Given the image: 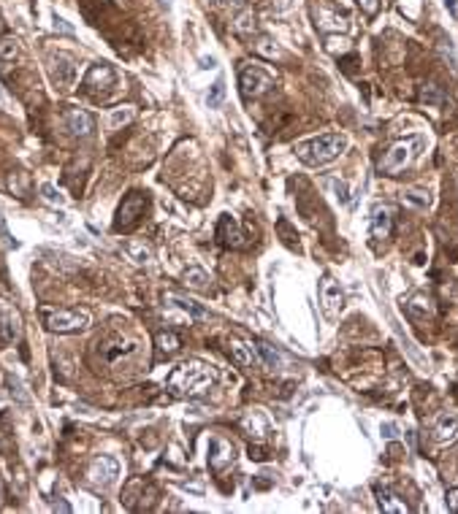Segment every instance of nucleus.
I'll use <instances>...</instances> for the list:
<instances>
[{
	"mask_svg": "<svg viewBox=\"0 0 458 514\" xmlns=\"http://www.w3.org/2000/svg\"><path fill=\"white\" fill-rule=\"evenodd\" d=\"M217 382V371L201 363V360H188L182 366L171 371L168 376V390L174 395H182V398H195V395H204V392Z\"/></svg>",
	"mask_w": 458,
	"mask_h": 514,
	"instance_id": "f257e3e1",
	"label": "nucleus"
},
{
	"mask_svg": "<svg viewBox=\"0 0 458 514\" xmlns=\"http://www.w3.org/2000/svg\"><path fill=\"white\" fill-rule=\"evenodd\" d=\"M345 149H347V136H342V133H323L317 138H310V141L296 146V155H298L301 163L307 165H326L336 160Z\"/></svg>",
	"mask_w": 458,
	"mask_h": 514,
	"instance_id": "f03ea898",
	"label": "nucleus"
},
{
	"mask_svg": "<svg viewBox=\"0 0 458 514\" xmlns=\"http://www.w3.org/2000/svg\"><path fill=\"white\" fill-rule=\"evenodd\" d=\"M420 146H423V138H420V136L401 138V141L391 144L388 146V152H385V155L380 157V163H377L380 176H398V173L417 157V149H420Z\"/></svg>",
	"mask_w": 458,
	"mask_h": 514,
	"instance_id": "7ed1b4c3",
	"label": "nucleus"
},
{
	"mask_svg": "<svg viewBox=\"0 0 458 514\" xmlns=\"http://www.w3.org/2000/svg\"><path fill=\"white\" fill-rule=\"evenodd\" d=\"M43 325L52 333H79L90 328V314L79 308H43Z\"/></svg>",
	"mask_w": 458,
	"mask_h": 514,
	"instance_id": "20e7f679",
	"label": "nucleus"
},
{
	"mask_svg": "<svg viewBox=\"0 0 458 514\" xmlns=\"http://www.w3.org/2000/svg\"><path fill=\"white\" fill-rule=\"evenodd\" d=\"M239 87H242V95L252 101V98H261L266 95L271 87H274V76H271L266 68L261 65H247L242 73H239Z\"/></svg>",
	"mask_w": 458,
	"mask_h": 514,
	"instance_id": "39448f33",
	"label": "nucleus"
},
{
	"mask_svg": "<svg viewBox=\"0 0 458 514\" xmlns=\"http://www.w3.org/2000/svg\"><path fill=\"white\" fill-rule=\"evenodd\" d=\"M117 476H120V460L111 457V455L95 457V460L90 463V469H87V479H90V485H95V487H111V485L117 482Z\"/></svg>",
	"mask_w": 458,
	"mask_h": 514,
	"instance_id": "423d86ee",
	"label": "nucleus"
},
{
	"mask_svg": "<svg viewBox=\"0 0 458 514\" xmlns=\"http://www.w3.org/2000/svg\"><path fill=\"white\" fill-rule=\"evenodd\" d=\"M22 338V317L14 308V304H8L6 298H0V344H14Z\"/></svg>",
	"mask_w": 458,
	"mask_h": 514,
	"instance_id": "0eeeda50",
	"label": "nucleus"
},
{
	"mask_svg": "<svg viewBox=\"0 0 458 514\" xmlns=\"http://www.w3.org/2000/svg\"><path fill=\"white\" fill-rule=\"evenodd\" d=\"M144 195H139V192H130L125 201H123V206H120V211H117V222H114V227L117 230H123V227H133L136 225V220L144 214Z\"/></svg>",
	"mask_w": 458,
	"mask_h": 514,
	"instance_id": "6e6552de",
	"label": "nucleus"
},
{
	"mask_svg": "<svg viewBox=\"0 0 458 514\" xmlns=\"http://www.w3.org/2000/svg\"><path fill=\"white\" fill-rule=\"evenodd\" d=\"M63 122H65V127L71 130V136H76V138H90V136L95 133V120H92V114H87L84 108H68Z\"/></svg>",
	"mask_w": 458,
	"mask_h": 514,
	"instance_id": "1a4fd4ad",
	"label": "nucleus"
},
{
	"mask_svg": "<svg viewBox=\"0 0 458 514\" xmlns=\"http://www.w3.org/2000/svg\"><path fill=\"white\" fill-rule=\"evenodd\" d=\"M217 238H220L223 247H230V249L247 247L242 227H239V222H236L230 214H223V217H220V222H217Z\"/></svg>",
	"mask_w": 458,
	"mask_h": 514,
	"instance_id": "9d476101",
	"label": "nucleus"
},
{
	"mask_svg": "<svg viewBox=\"0 0 458 514\" xmlns=\"http://www.w3.org/2000/svg\"><path fill=\"white\" fill-rule=\"evenodd\" d=\"M320 304H323V311L328 317H336L342 311V306H345V292H342V287L333 282L331 276H326L320 282Z\"/></svg>",
	"mask_w": 458,
	"mask_h": 514,
	"instance_id": "9b49d317",
	"label": "nucleus"
},
{
	"mask_svg": "<svg viewBox=\"0 0 458 514\" xmlns=\"http://www.w3.org/2000/svg\"><path fill=\"white\" fill-rule=\"evenodd\" d=\"M233 457H236V450H233L230 441L220 438V436H214V438L209 441V466H211L214 471H225V466L233 463Z\"/></svg>",
	"mask_w": 458,
	"mask_h": 514,
	"instance_id": "f8f14e48",
	"label": "nucleus"
},
{
	"mask_svg": "<svg viewBox=\"0 0 458 514\" xmlns=\"http://www.w3.org/2000/svg\"><path fill=\"white\" fill-rule=\"evenodd\" d=\"M114 84H117V71H114L111 65H106V62L92 65V68L87 71V76H84V87H87V90H109V87H114Z\"/></svg>",
	"mask_w": 458,
	"mask_h": 514,
	"instance_id": "ddd939ff",
	"label": "nucleus"
},
{
	"mask_svg": "<svg viewBox=\"0 0 458 514\" xmlns=\"http://www.w3.org/2000/svg\"><path fill=\"white\" fill-rule=\"evenodd\" d=\"M55 68H52V79L60 90H71L76 84V65L68 55H55Z\"/></svg>",
	"mask_w": 458,
	"mask_h": 514,
	"instance_id": "4468645a",
	"label": "nucleus"
},
{
	"mask_svg": "<svg viewBox=\"0 0 458 514\" xmlns=\"http://www.w3.org/2000/svg\"><path fill=\"white\" fill-rule=\"evenodd\" d=\"M228 355L233 357V363H236V366H242V369L261 366V357H258L255 344H244V341H239V338H230L228 341Z\"/></svg>",
	"mask_w": 458,
	"mask_h": 514,
	"instance_id": "2eb2a0df",
	"label": "nucleus"
},
{
	"mask_svg": "<svg viewBox=\"0 0 458 514\" xmlns=\"http://www.w3.org/2000/svg\"><path fill=\"white\" fill-rule=\"evenodd\" d=\"M394 230V208L388 206H377L372 211V238H388Z\"/></svg>",
	"mask_w": 458,
	"mask_h": 514,
	"instance_id": "dca6fc26",
	"label": "nucleus"
},
{
	"mask_svg": "<svg viewBox=\"0 0 458 514\" xmlns=\"http://www.w3.org/2000/svg\"><path fill=\"white\" fill-rule=\"evenodd\" d=\"M434 438H437L439 444H450V441H456L458 438V414L447 411V414H442V417H439L437 425H434Z\"/></svg>",
	"mask_w": 458,
	"mask_h": 514,
	"instance_id": "f3484780",
	"label": "nucleus"
},
{
	"mask_svg": "<svg viewBox=\"0 0 458 514\" xmlns=\"http://www.w3.org/2000/svg\"><path fill=\"white\" fill-rule=\"evenodd\" d=\"M375 495H377V506H380L382 512H388V514H407L410 512V506H407V504H404L394 490H388V487H377Z\"/></svg>",
	"mask_w": 458,
	"mask_h": 514,
	"instance_id": "a211bd4d",
	"label": "nucleus"
},
{
	"mask_svg": "<svg viewBox=\"0 0 458 514\" xmlns=\"http://www.w3.org/2000/svg\"><path fill=\"white\" fill-rule=\"evenodd\" d=\"M255 350H258V357H261V363L271 371H282L285 369V355L277 350V347H271L266 341H255Z\"/></svg>",
	"mask_w": 458,
	"mask_h": 514,
	"instance_id": "6ab92c4d",
	"label": "nucleus"
},
{
	"mask_svg": "<svg viewBox=\"0 0 458 514\" xmlns=\"http://www.w3.org/2000/svg\"><path fill=\"white\" fill-rule=\"evenodd\" d=\"M123 252L127 255V260H133L136 266L152 263V249L146 247L144 241H123Z\"/></svg>",
	"mask_w": 458,
	"mask_h": 514,
	"instance_id": "aec40b11",
	"label": "nucleus"
},
{
	"mask_svg": "<svg viewBox=\"0 0 458 514\" xmlns=\"http://www.w3.org/2000/svg\"><path fill=\"white\" fill-rule=\"evenodd\" d=\"M168 301H171V306L182 308L185 314H190L193 320H207L209 311L198 301H190V298H179V295H168Z\"/></svg>",
	"mask_w": 458,
	"mask_h": 514,
	"instance_id": "412c9836",
	"label": "nucleus"
},
{
	"mask_svg": "<svg viewBox=\"0 0 458 514\" xmlns=\"http://www.w3.org/2000/svg\"><path fill=\"white\" fill-rule=\"evenodd\" d=\"M17 55H20V43L14 36H3L0 38V68L6 71L11 62L17 60Z\"/></svg>",
	"mask_w": 458,
	"mask_h": 514,
	"instance_id": "4be33fe9",
	"label": "nucleus"
},
{
	"mask_svg": "<svg viewBox=\"0 0 458 514\" xmlns=\"http://www.w3.org/2000/svg\"><path fill=\"white\" fill-rule=\"evenodd\" d=\"M155 347L163 352V355H174V352H179L182 341H179V336H176V333L163 330V333H158V336H155Z\"/></svg>",
	"mask_w": 458,
	"mask_h": 514,
	"instance_id": "5701e85b",
	"label": "nucleus"
},
{
	"mask_svg": "<svg viewBox=\"0 0 458 514\" xmlns=\"http://www.w3.org/2000/svg\"><path fill=\"white\" fill-rule=\"evenodd\" d=\"M233 27H236V33L239 36H252L255 30H258V22H255V14H252V8H244L236 22H233Z\"/></svg>",
	"mask_w": 458,
	"mask_h": 514,
	"instance_id": "b1692460",
	"label": "nucleus"
},
{
	"mask_svg": "<svg viewBox=\"0 0 458 514\" xmlns=\"http://www.w3.org/2000/svg\"><path fill=\"white\" fill-rule=\"evenodd\" d=\"M185 285H188L190 290H207L209 273L204 268H188V271H185Z\"/></svg>",
	"mask_w": 458,
	"mask_h": 514,
	"instance_id": "393cba45",
	"label": "nucleus"
},
{
	"mask_svg": "<svg viewBox=\"0 0 458 514\" xmlns=\"http://www.w3.org/2000/svg\"><path fill=\"white\" fill-rule=\"evenodd\" d=\"M133 117H136V108H133V106H120V108H111L109 124H111V127H120V124L133 122Z\"/></svg>",
	"mask_w": 458,
	"mask_h": 514,
	"instance_id": "a878e982",
	"label": "nucleus"
},
{
	"mask_svg": "<svg viewBox=\"0 0 458 514\" xmlns=\"http://www.w3.org/2000/svg\"><path fill=\"white\" fill-rule=\"evenodd\" d=\"M314 20H328V22H323V24H317L320 30H345V27H347V20H345V17L328 14V11H323V8L314 14Z\"/></svg>",
	"mask_w": 458,
	"mask_h": 514,
	"instance_id": "bb28decb",
	"label": "nucleus"
},
{
	"mask_svg": "<svg viewBox=\"0 0 458 514\" xmlns=\"http://www.w3.org/2000/svg\"><path fill=\"white\" fill-rule=\"evenodd\" d=\"M407 311L417 317V320H423V317H429L431 314V301L426 298V295H415L410 304H407Z\"/></svg>",
	"mask_w": 458,
	"mask_h": 514,
	"instance_id": "cd10ccee",
	"label": "nucleus"
},
{
	"mask_svg": "<svg viewBox=\"0 0 458 514\" xmlns=\"http://www.w3.org/2000/svg\"><path fill=\"white\" fill-rule=\"evenodd\" d=\"M420 101L423 103H447V95L439 90L437 84H423V90H420Z\"/></svg>",
	"mask_w": 458,
	"mask_h": 514,
	"instance_id": "c85d7f7f",
	"label": "nucleus"
},
{
	"mask_svg": "<svg viewBox=\"0 0 458 514\" xmlns=\"http://www.w3.org/2000/svg\"><path fill=\"white\" fill-rule=\"evenodd\" d=\"M223 98H225V82L217 79L209 90V108H220L223 106Z\"/></svg>",
	"mask_w": 458,
	"mask_h": 514,
	"instance_id": "c756f323",
	"label": "nucleus"
},
{
	"mask_svg": "<svg viewBox=\"0 0 458 514\" xmlns=\"http://www.w3.org/2000/svg\"><path fill=\"white\" fill-rule=\"evenodd\" d=\"M328 185L333 187V192H336L339 204H347V201H350V190H347V185H345L342 179H333V176H328Z\"/></svg>",
	"mask_w": 458,
	"mask_h": 514,
	"instance_id": "7c9ffc66",
	"label": "nucleus"
},
{
	"mask_svg": "<svg viewBox=\"0 0 458 514\" xmlns=\"http://www.w3.org/2000/svg\"><path fill=\"white\" fill-rule=\"evenodd\" d=\"M407 201H410V204H415V206H420V208H426V206L431 204L429 192H423V190H407Z\"/></svg>",
	"mask_w": 458,
	"mask_h": 514,
	"instance_id": "2f4dec72",
	"label": "nucleus"
},
{
	"mask_svg": "<svg viewBox=\"0 0 458 514\" xmlns=\"http://www.w3.org/2000/svg\"><path fill=\"white\" fill-rule=\"evenodd\" d=\"M41 192H43V201H46V204L63 206V195H60L52 185H41Z\"/></svg>",
	"mask_w": 458,
	"mask_h": 514,
	"instance_id": "473e14b6",
	"label": "nucleus"
},
{
	"mask_svg": "<svg viewBox=\"0 0 458 514\" xmlns=\"http://www.w3.org/2000/svg\"><path fill=\"white\" fill-rule=\"evenodd\" d=\"M271 38H263V41L258 43V52H263V55H269V57H274L277 55V46H271Z\"/></svg>",
	"mask_w": 458,
	"mask_h": 514,
	"instance_id": "72a5a7b5",
	"label": "nucleus"
},
{
	"mask_svg": "<svg viewBox=\"0 0 458 514\" xmlns=\"http://www.w3.org/2000/svg\"><path fill=\"white\" fill-rule=\"evenodd\" d=\"M447 509H450V512H458V490H450V493H447Z\"/></svg>",
	"mask_w": 458,
	"mask_h": 514,
	"instance_id": "f704fd0d",
	"label": "nucleus"
},
{
	"mask_svg": "<svg viewBox=\"0 0 458 514\" xmlns=\"http://www.w3.org/2000/svg\"><path fill=\"white\" fill-rule=\"evenodd\" d=\"M55 27H60L63 33H74V27H71V24L63 20V17H55Z\"/></svg>",
	"mask_w": 458,
	"mask_h": 514,
	"instance_id": "c9c22d12",
	"label": "nucleus"
},
{
	"mask_svg": "<svg viewBox=\"0 0 458 514\" xmlns=\"http://www.w3.org/2000/svg\"><path fill=\"white\" fill-rule=\"evenodd\" d=\"M363 8H366V11L372 14V11L377 8V3H375V0H363Z\"/></svg>",
	"mask_w": 458,
	"mask_h": 514,
	"instance_id": "e433bc0d",
	"label": "nucleus"
},
{
	"mask_svg": "<svg viewBox=\"0 0 458 514\" xmlns=\"http://www.w3.org/2000/svg\"><path fill=\"white\" fill-rule=\"evenodd\" d=\"M217 3H225V0H217Z\"/></svg>",
	"mask_w": 458,
	"mask_h": 514,
	"instance_id": "4c0bfd02",
	"label": "nucleus"
}]
</instances>
